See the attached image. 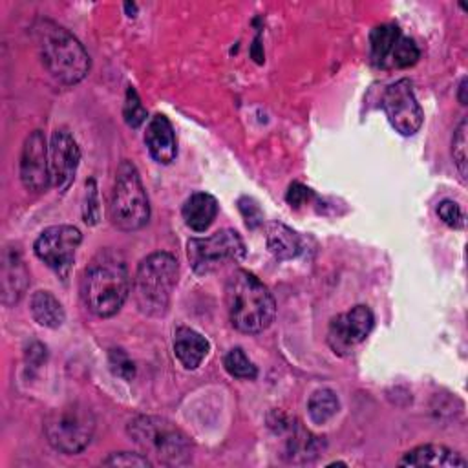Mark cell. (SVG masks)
<instances>
[{"label":"cell","instance_id":"603a6c76","mask_svg":"<svg viewBox=\"0 0 468 468\" xmlns=\"http://www.w3.org/2000/svg\"><path fill=\"white\" fill-rule=\"evenodd\" d=\"M223 366H225L227 373L234 378L254 380L258 377V367L252 364V360H249V356L245 355V351L241 347H232L225 355Z\"/></svg>","mask_w":468,"mask_h":468},{"label":"cell","instance_id":"2e32d148","mask_svg":"<svg viewBox=\"0 0 468 468\" xmlns=\"http://www.w3.org/2000/svg\"><path fill=\"white\" fill-rule=\"evenodd\" d=\"M402 466H444V468H464L466 459L442 444H420L402 455L399 461Z\"/></svg>","mask_w":468,"mask_h":468},{"label":"cell","instance_id":"f546056e","mask_svg":"<svg viewBox=\"0 0 468 468\" xmlns=\"http://www.w3.org/2000/svg\"><path fill=\"white\" fill-rule=\"evenodd\" d=\"M112 364H117V366H119L117 373H119L121 377L130 378V377L133 375V366H132V362L128 360V356H126L122 351H112Z\"/></svg>","mask_w":468,"mask_h":468},{"label":"cell","instance_id":"7a4b0ae2","mask_svg":"<svg viewBox=\"0 0 468 468\" xmlns=\"http://www.w3.org/2000/svg\"><path fill=\"white\" fill-rule=\"evenodd\" d=\"M225 303L230 324L247 335L265 331L276 314V302L267 285L245 269H238L229 276Z\"/></svg>","mask_w":468,"mask_h":468},{"label":"cell","instance_id":"52a82bcc","mask_svg":"<svg viewBox=\"0 0 468 468\" xmlns=\"http://www.w3.org/2000/svg\"><path fill=\"white\" fill-rule=\"evenodd\" d=\"M95 431V417L90 408L79 402L51 410L44 419V435L60 453L75 455L82 452Z\"/></svg>","mask_w":468,"mask_h":468},{"label":"cell","instance_id":"277c9868","mask_svg":"<svg viewBox=\"0 0 468 468\" xmlns=\"http://www.w3.org/2000/svg\"><path fill=\"white\" fill-rule=\"evenodd\" d=\"M177 274L179 263L170 252L159 250L143 258L132 287L139 311L148 316H163L168 311Z\"/></svg>","mask_w":468,"mask_h":468},{"label":"cell","instance_id":"5b68a950","mask_svg":"<svg viewBox=\"0 0 468 468\" xmlns=\"http://www.w3.org/2000/svg\"><path fill=\"white\" fill-rule=\"evenodd\" d=\"M128 435L146 457L161 464H186L192 459L190 439L165 417L139 415L128 422Z\"/></svg>","mask_w":468,"mask_h":468},{"label":"cell","instance_id":"7c38bea8","mask_svg":"<svg viewBox=\"0 0 468 468\" xmlns=\"http://www.w3.org/2000/svg\"><path fill=\"white\" fill-rule=\"evenodd\" d=\"M20 181L31 192H46L51 185L49 146L40 130L31 132L20 154Z\"/></svg>","mask_w":468,"mask_h":468},{"label":"cell","instance_id":"cb8c5ba5","mask_svg":"<svg viewBox=\"0 0 468 468\" xmlns=\"http://www.w3.org/2000/svg\"><path fill=\"white\" fill-rule=\"evenodd\" d=\"M420 57V51L415 44L413 38L400 35V38L397 40L391 55H389V62L388 66H395V68H408L413 66Z\"/></svg>","mask_w":468,"mask_h":468},{"label":"cell","instance_id":"f1b7e54d","mask_svg":"<svg viewBox=\"0 0 468 468\" xmlns=\"http://www.w3.org/2000/svg\"><path fill=\"white\" fill-rule=\"evenodd\" d=\"M239 210L243 212V218H245L249 227H258L261 223V212H260L258 205L252 199L241 197L239 199Z\"/></svg>","mask_w":468,"mask_h":468},{"label":"cell","instance_id":"9a60e30c","mask_svg":"<svg viewBox=\"0 0 468 468\" xmlns=\"http://www.w3.org/2000/svg\"><path fill=\"white\" fill-rule=\"evenodd\" d=\"M29 283L27 267L16 249H5L2 258V302L5 305L16 303Z\"/></svg>","mask_w":468,"mask_h":468},{"label":"cell","instance_id":"8fae6325","mask_svg":"<svg viewBox=\"0 0 468 468\" xmlns=\"http://www.w3.org/2000/svg\"><path fill=\"white\" fill-rule=\"evenodd\" d=\"M375 316L367 305H355L349 311L336 314L327 331V342L335 353L351 351L356 344L364 342L371 333Z\"/></svg>","mask_w":468,"mask_h":468},{"label":"cell","instance_id":"ba28073f","mask_svg":"<svg viewBox=\"0 0 468 468\" xmlns=\"http://www.w3.org/2000/svg\"><path fill=\"white\" fill-rule=\"evenodd\" d=\"M186 256L194 272L208 274L229 261H239L245 256V243L236 230L221 229L207 238H190Z\"/></svg>","mask_w":468,"mask_h":468},{"label":"cell","instance_id":"d4e9b609","mask_svg":"<svg viewBox=\"0 0 468 468\" xmlns=\"http://www.w3.org/2000/svg\"><path fill=\"white\" fill-rule=\"evenodd\" d=\"M466 130H468V122L466 119H461L459 126L453 132V139H452V155H453V163L457 166V172L461 176L463 181H466V166H468V155H466Z\"/></svg>","mask_w":468,"mask_h":468},{"label":"cell","instance_id":"6da1fadb","mask_svg":"<svg viewBox=\"0 0 468 468\" xmlns=\"http://www.w3.org/2000/svg\"><path fill=\"white\" fill-rule=\"evenodd\" d=\"M130 292V274L124 260L113 250H101L84 269L80 298L90 313L110 318L121 311Z\"/></svg>","mask_w":468,"mask_h":468},{"label":"cell","instance_id":"83f0119b","mask_svg":"<svg viewBox=\"0 0 468 468\" xmlns=\"http://www.w3.org/2000/svg\"><path fill=\"white\" fill-rule=\"evenodd\" d=\"M437 214L442 219V223H446L452 229H461L464 223L463 208L459 207V203H455L452 199H442L437 207Z\"/></svg>","mask_w":468,"mask_h":468},{"label":"cell","instance_id":"1f68e13d","mask_svg":"<svg viewBox=\"0 0 468 468\" xmlns=\"http://www.w3.org/2000/svg\"><path fill=\"white\" fill-rule=\"evenodd\" d=\"M464 90H466V79H463V80H461V86H459V101H461V104H466Z\"/></svg>","mask_w":468,"mask_h":468},{"label":"cell","instance_id":"44dd1931","mask_svg":"<svg viewBox=\"0 0 468 468\" xmlns=\"http://www.w3.org/2000/svg\"><path fill=\"white\" fill-rule=\"evenodd\" d=\"M400 29L395 24H380L369 35L371 58L377 66H388L389 55L400 38Z\"/></svg>","mask_w":468,"mask_h":468},{"label":"cell","instance_id":"3957f363","mask_svg":"<svg viewBox=\"0 0 468 468\" xmlns=\"http://www.w3.org/2000/svg\"><path fill=\"white\" fill-rule=\"evenodd\" d=\"M37 48L46 71L60 84L73 86L90 71V55L79 38L53 20L35 26Z\"/></svg>","mask_w":468,"mask_h":468},{"label":"cell","instance_id":"ffe728a7","mask_svg":"<svg viewBox=\"0 0 468 468\" xmlns=\"http://www.w3.org/2000/svg\"><path fill=\"white\" fill-rule=\"evenodd\" d=\"M267 247L278 260H292L302 252V239L287 225L272 223L267 232Z\"/></svg>","mask_w":468,"mask_h":468},{"label":"cell","instance_id":"ac0fdd59","mask_svg":"<svg viewBox=\"0 0 468 468\" xmlns=\"http://www.w3.org/2000/svg\"><path fill=\"white\" fill-rule=\"evenodd\" d=\"M181 214L186 227H190L196 232H203L214 223L218 216V201L214 196L207 192H194L183 203Z\"/></svg>","mask_w":468,"mask_h":468},{"label":"cell","instance_id":"30bf717a","mask_svg":"<svg viewBox=\"0 0 468 468\" xmlns=\"http://www.w3.org/2000/svg\"><path fill=\"white\" fill-rule=\"evenodd\" d=\"M382 108L389 124L400 135H413L422 126V108L408 79H400L386 88L382 95Z\"/></svg>","mask_w":468,"mask_h":468},{"label":"cell","instance_id":"d6986e66","mask_svg":"<svg viewBox=\"0 0 468 468\" xmlns=\"http://www.w3.org/2000/svg\"><path fill=\"white\" fill-rule=\"evenodd\" d=\"M29 311H31V316L35 318L37 324H40L44 327H49V329L60 327L66 320V313H64L62 303L49 291H37L31 296Z\"/></svg>","mask_w":468,"mask_h":468},{"label":"cell","instance_id":"9c48e42d","mask_svg":"<svg viewBox=\"0 0 468 468\" xmlns=\"http://www.w3.org/2000/svg\"><path fill=\"white\" fill-rule=\"evenodd\" d=\"M82 241V234L73 225H53L40 232L35 239V254L49 269L66 274L75 260V252Z\"/></svg>","mask_w":468,"mask_h":468},{"label":"cell","instance_id":"e0dca14e","mask_svg":"<svg viewBox=\"0 0 468 468\" xmlns=\"http://www.w3.org/2000/svg\"><path fill=\"white\" fill-rule=\"evenodd\" d=\"M210 349L208 340L192 327H177L174 335V353L186 369H196Z\"/></svg>","mask_w":468,"mask_h":468},{"label":"cell","instance_id":"5bb4252c","mask_svg":"<svg viewBox=\"0 0 468 468\" xmlns=\"http://www.w3.org/2000/svg\"><path fill=\"white\" fill-rule=\"evenodd\" d=\"M144 144L150 155L154 157V161L161 165H170L176 159L177 155L176 133L166 115L157 113L148 121L146 132H144Z\"/></svg>","mask_w":468,"mask_h":468},{"label":"cell","instance_id":"8992f818","mask_svg":"<svg viewBox=\"0 0 468 468\" xmlns=\"http://www.w3.org/2000/svg\"><path fill=\"white\" fill-rule=\"evenodd\" d=\"M108 212L112 223L124 232L139 230L150 219V201L146 190L135 165L128 159L121 161L117 166Z\"/></svg>","mask_w":468,"mask_h":468},{"label":"cell","instance_id":"484cf974","mask_svg":"<svg viewBox=\"0 0 468 468\" xmlns=\"http://www.w3.org/2000/svg\"><path fill=\"white\" fill-rule=\"evenodd\" d=\"M122 115H124V121L130 128H139L146 121V110L141 104V99H139L137 91L132 86L126 90Z\"/></svg>","mask_w":468,"mask_h":468},{"label":"cell","instance_id":"7402d4cb","mask_svg":"<svg viewBox=\"0 0 468 468\" xmlns=\"http://www.w3.org/2000/svg\"><path fill=\"white\" fill-rule=\"evenodd\" d=\"M338 410H340V400L336 393L329 388L316 389L307 400L309 419L313 420V424H318V426L331 420L338 413Z\"/></svg>","mask_w":468,"mask_h":468},{"label":"cell","instance_id":"4dcf8cb0","mask_svg":"<svg viewBox=\"0 0 468 468\" xmlns=\"http://www.w3.org/2000/svg\"><path fill=\"white\" fill-rule=\"evenodd\" d=\"M309 194H311V190L307 186L294 183V185H291V188L287 192V201L291 203V207H298L309 197Z\"/></svg>","mask_w":468,"mask_h":468},{"label":"cell","instance_id":"4316f807","mask_svg":"<svg viewBox=\"0 0 468 468\" xmlns=\"http://www.w3.org/2000/svg\"><path fill=\"white\" fill-rule=\"evenodd\" d=\"M104 466H152V459L146 457L144 453L137 452H117L110 453L104 461Z\"/></svg>","mask_w":468,"mask_h":468},{"label":"cell","instance_id":"4fadbf2b","mask_svg":"<svg viewBox=\"0 0 468 468\" xmlns=\"http://www.w3.org/2000/svg\"><path fill=\"white\" fill-rule=\"evenodd\" d=\"M80 161V148L66 128H57L49 141V170L51 185L66 192L75 179Z\"/></svg>","mask_w":468,"mask_h":468}]
</instances>
